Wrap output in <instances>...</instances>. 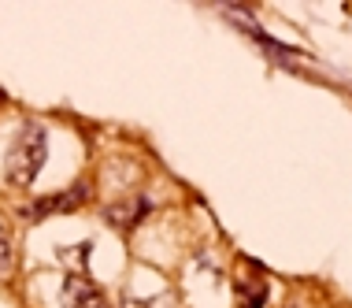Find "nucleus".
<instances>
[{"label":"nucleus","instance_id":"obj_5","mask_svg":"<svg viewBox=\"0 0 352 308\" xmlns=\"http://www.w3.org/2000/svg\"><path fill=\"white\" fill-rule=\"evenodd\" d=\"M15 271V234L8 227V219L0 216V278H12Z\"/></svg>","mask_w":352,"mask_h":308},{"label":"nucleus","instance_id":"obj_2","mask_svg":"<svg viewBox=\"0 0 352 308\" xmlns=\"http://www.w3.org/2000/svg\"><path fill=\"white\" fill-rule=\"evenodd\" d=\"M85 201H89V186L85 182H74L71 189H60V194L37 197L30 208H26V219H49V216H67V212H78Z\"/></svg>","mask_w":352,"mask_h":308},{"label":"nucleus","instance_id":"obj_1","mask_svg":"<svg viewBox=\"0 0 352 308\" xmlns=\"http://www.w3.org/2000/svg\"><path fill=\"white\" fill-rule=\"evenodd\" d=\"M45 156H49V130L41 123H26V130L19 134L12 152H8V182L23 189L34 186L45 167Z\"/></svg>","mask_w":352,"mask_h":308},{"label":"nucleus","instance_id":"obj_3","mask_svg":"<svg viewBox=\"0 0 352 308\" xmlns=\"http://www.w3.org/2000/svg\"><path fill=\"white\" fill-rule=\"evenodd\" d=\"M63 308H108V301L89 278L67 275L63 278Z\"/></svg>","mask_w":352,"mask_h":308},{"label":"nucleus","instance_id":"obj_6","mask_svg":"<svg viewBox=\"0 0 352 308\" xmlns=\"http://www.w3.org/2000/svg\"><path fill=\"white\" fill-rule=\"evenodd\" d=\"M285 308H293V305H285Z\"/></svg>","mask_w":352,"mask_h":308},{"label":"nucleus","instance_id":"obj_4","mask_svg":"<svg viewBox=\"0 0 352 308\" xmlns=\"http://www.w3.org/2000/svg\"><path fill=\"white\" fill-rule=\"evenodd\" d=\"M145 216H148V201H130V205L108 208V219H111L116 227H134V223H141Z\"/></svg>","mask_w":352,"mask_h":308}]
</instances>
